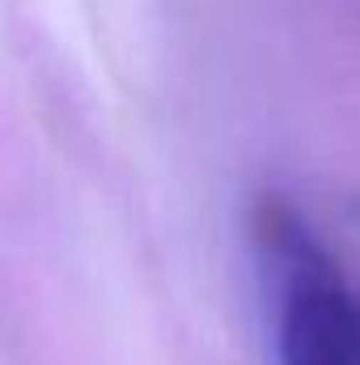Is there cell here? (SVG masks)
I'll return each instance as SVG.
<instances>
[{"mask_svg":"<svg viewBox=\"0 0 360 365\" xmlns=\"http://www.w3.org/2000/svg\"><path fill=\"white\" fill-rule=\"evenodd\" d=\"M250 242L275 365H360V284L309 217L284 195H263Z\"/></svg>","mask_w":360,"mask_h":365,"instance_id":"1","label":"cell"}]
</instances>
